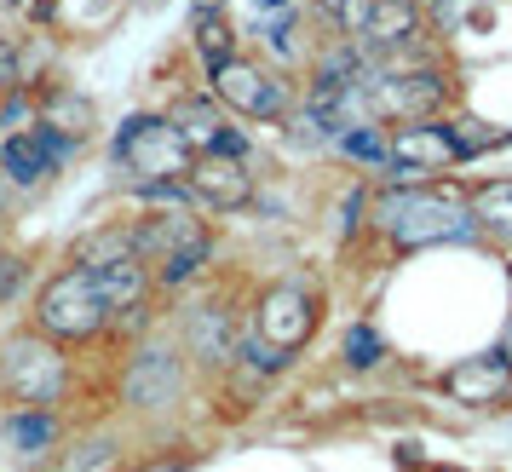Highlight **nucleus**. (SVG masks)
I'll return each instance as SVG.
<instances>
[{
  "label": "nucleus",
  "instance_id": "1",
  "mask_svg": "<svg viewBox=\"0 0 512 472\" xmlns=\"http://www.w3.org/2000/svg\"><path fill=\"white\" fill-rule=\"evenodd\" d=\"M369 225L392 254L420 248H449V242H478L472 219V185L443 179H386V190L369 196Z\"/></svg>",
  "mask_w": 512,
  "mask_h": 472
},
{
  "label": "nucleus",
  "instance_id": "2",
  "mask_svg": "<svg viewBox=\"0 0 512 472\" xmlns=\"http://www.w3.org/2000/svg\"><path fill=\"white\" fill-rule=\"evenodd\" d=\"M75 357L64 340L29 329H12L0 340V403L6 409H64L75 392Z\"/></svg>",
  "mask_w": 512,
  "mask_h": 472
},
{
  "label": "nucleus",
  "instance_id": "3",
  "mask_svg": "<svg viewBox=\"0 0 512 472\" xmlns=\"http://www.w3.org/2000/svg\"><path fill=\"white\" fill-rule=\"evenodd\" d=\"M190 380H196V369H190L185 346H179V334H144V340H133V346H121L116 357V403L127 409V415H173L179 403H185Z\"/></svg>",
  "mask_w": 512,
  "mask_h": 472
},
{
  "label": "nucleus",
  "instance_id": "4",
  "mask_svg": "<svg viewBox=\"0 0 512 472\" xmlns=\"http://www.w3.org/2000/svg\"><path fill=\"white\" fill-rule=\"evenodd\" d=\"M29 323L52 340H64V346H110V323H116V311L104 300V288L87 265H58L41 294H35V306H29Z\"/></svg>",
  "mask_w": 512,
  "mask_h": 472
},
{
  "label": "nucleus",
  "instance_id": "5",
  "mask_svg": "<svg viewBox=\"0 0 512 472\" xmlns=\"http://www.w3.org/2000/svg\"><path fill=\"white\" fill-rule=\"evenodd\" d=\"M363 110L374 127H403V121H432L455 110V64H415V70H374L363 64Z\"/></svg>",
  "mask_w": 512,
  "mask_h": 472
},
{
  "label": "nucleus",
  "instance_id": "6",
  "mask_svg": "<svg viewBox=\"0 0 512 472\" xmlns=\"http://www.w3.org/2000/svg\"><path fill=\"white\" fill-rule=\"evenodd\" d=\"M202 81H208V93L219 98L236 121H248V127H282V121L294 116V104H300V75L277 70V64L259 58L254 47H242L236 58H225V64L208 70Z\"/></svg>",
  "mask_w": 512,
  "mask_h": 472
},
{
  "label": "nucleus",
  "instance_id": "7",
  "mask_svg": "<svg viewBox=\"0 0 512 472\" xmlns=\"http://www.w3.org/2000/svg\"><path fill=\"white\" fill-rule=\"evenodd\" d=\"M190 162H196V150L190 139L179 133V121L156 116V110H144V116H127L116 127V139H110V167L121 173V185L127 190H144V185H173V179H185Z\"/></svg>",
  "mask_w": 512,
  "mask_h": 472
},
{
  "label": "nucleus",
  "instance_id": "8",
  "mask_svg": "<svg viewBox=\"0 0 512 472\" xmlns=\"http://www.w3.org/2000/svg\"><path fill=\"white\" fill-rule=\"evenodd\" d=\"M173 334L185 346L190 369L202 380H219L236 363V346H242V306L225 288H202V294H190L185 306H179Z\"/></svg>",
  "mask_w": 512,
  "mask_h": 472
},
{
  "label": "nucleus",
  "instance_id": "9",
  "mask_svg": "<svg viewBox=\"0 0 512 472\" xmlns=\"http://www.w3.org/2000/svg\"><path fill=\"white\" fill-rule=\"evenodd\" d=\"M242 323L265 340V346H277L282 357H300L311 340H317V323H323V288L305 283V277H282V283L259 288L248 311H242Z\"/></svg>",
  "mask_w": 512,
  "mask_h": 472
},
{
  "label": "nucleus",
  "instance_id": "10",
  "mask_svg": "<svg viewBox=\"0 0 512 472\" xmlns=\"http://www.w3.org/2000/svg\"><path fill=\"white\" fill-rule=\"evenodd\" d=\"M386 150H392L386 179H443L461 162H472V150L461 139V121H449V116L386 127Z\"/></svg>",
  "mask_w": 512,
  "mask_h": 472
},
{
  "label": "nucleus",
  "instance_id": "11",
  "mask_svg": "<svg viewBox=\"0 0 512 472\" xmlns=\"http://www.w3.org/2000/svg\"><path fill=\"white\" fill-rule=\"evenodd\" d=\"M185 190L190 202L202 213H248L259 202V173L248 156H225V150H202L185 173Z\"/></svg>",
  "mask_w": 512,
  "mask_h": 472
},
{
  "label": "nucleus",
  "instance_id": "12",
  "mask_svg": "<svg viewBox=\"0 0 512 472\" xmlns=\"http://www.w3.org/2000/svg\"><path fill=\"white\" fill-rule=\"evenodd\" d=\"M167 116L179 121V133L190 139L196 156H202V150H225V156H248V162H254V144L242 133V121H236L208 87H202V93H179L167 104Z\"/></svg>",
  "mask_w": 512,
  "mask_h": 472
},
{
  "label": "nucleus",
  "instance_id": "13",
  "mask_svg": "<svg viewBox=\"0 0 512 472\" xmlns=\"http://www.w3.org/2000/svg\"><path fill=\"white\" fill-rule=\"evenodd\" d=\"M70 156H75V144H64L58 133H47L41 121H35V127H18V133H6V144H0V167L18 179L24 196L58 185V173L70 167Z\"/></svg>",
  "mask_w": 512,
  "mask_h": 472
},
{
  "label": "nucleus",
  "instance_id": "14",
  "mask_svg": "<svg viewBox=\"0 0 512 472\" xmlns=\"http://www.w3.org/2000/svg\"><path fill=\"white\" fill-rule=\"evenodd\" d=\"M426 29H432L426 0H363L340 35H351L363 52H386V47H403V41L426 35Z\"/></svg>",
  "mask_w": 512,
  "mask_h": 472
},
{
  "label": "nucleus",
  "instance_id": "15",
  "mask_svg": "<svg viewBox=\"0 0 512 472\" xmlns=\"http://www.w3.org/2000/svg\"><path fill=\"white\" fill-rule=\"evenodd\" d=\"M438 392L461 409H507L512 392V363L501 352H478V357H455L438 375Z\"/></svg>",
  "mask_w": 512,
  "mask_h": 472
},
{
  "label": "nucleus",
  "instance_id": "16",
  "mask_svg": "<svg viewBox=\"0 0 512 472\" xmlns=\"http://www.w3.org/2000/svg\"><path fill=\"white\" fill-rule=\"evenodd\" d=\"M35 121L47 127V133H58L64 144H93L98 139V104L87 87H75V81H58V75H47L41 87H35Z\"/></svg>",
  "mask_w": 512,
  "mask_h": 472
},
{
  "label": "nucleus",
  "instance_id": "17",
  "mask_svg": "<svg viewBox=\"0 0 512 472\" xmlns=\"http://www.w3.org/2000/svg\"><path fill=\"white\" fill-rule=\"evenodd\" d=\"M0 438L18 461H52L64 449V409H6L0 403Z\"/></svg>",
  "mask_w": 512,
  "mask_h": 472
},
{
  "label": "nucleus",
  "instance_id": "18",
  "mask_svg": "<svg viewBox=\"0 0 512 472\" xmlns=\"http://www.w3.org/2000/svg\"><path fill=\"white\" fill-rule=\"evenodd\" d=\"M242 47H248V35H242V24H236L231 6H213V12H190V52H196L202 75L219 70V64H225V58H236Z\"/></svg>",
  "mask_w": 512,
  "mask_h": 472
},
{
  "label": "nucleus",
  "instance_id": "19",
  "mask_svg": "<svg viewBox=\"0 0 512 472\" xmlns=\"http://www.w3.org/2000/svg\"><path fill=\"white\" fill-rule=\"evenodd\" d=\"M208 265H213V231L202 225V231L185 236L179 248H167L150 271H156V288H162V294H179V288L202 283V277H208Z\"/></svg>",
  "mask_w": 512,
  "mask_h": 472
},
{
  "label": "nucleus",
  "instance_id": "20",
  "mask_svg": "<svg viewBox=\"0 0 512 472\" xmlns=\"http://www.w3.org/2000/svg\"><path fill=\"white\" fill-rule=\"evenodd\" d=\"M127 254H139V231H133V219H110V225H98V231L75 236L64 260H70V265H87V271H98V265L127 260ZM139 260H144V254H139Z\"/></svg>",
  "mask_w": 512,
  "mask_h": 472
},
{
  "label": "nucleus",
  "instance_id": "21",
  "mask_svg": "<svg viewBox=\"0 0 512 472\" xmlns=\"http://www.w3.org/2000/svg\"><path fill=\"white\" fill-rule=\"evenodd\" d=\"M472 219H478V242L512 248V179L472 185Z\"/></svg>",
  "mask_w": 512,
  "mask_h": 472
},
{
  "label": "nucleus",
  "instance_id": "22",
  "mask_svg": "<svg viewBox=\"0 0 512 472\" xmlns=\"http://www.w3.org/2000/svg\"><path fill=\"white\" fill-rule=\"evenodd\" d=\"M133 0H58V24L52 35H104V29L121 24Z\"/></svg>",
  "mask_w": 512,
  "mask_h": 472
},
{
  "label": "nucleus",
  "instance_id": "23",
  "mask_svg": "<svg viewBox=\"0 0 512 472\" xmlns=\"http://www.w3.org/2000/svg\"><path fill=\"white\" fill-rule=\"evenodd\" d=\"M334 150L346 156V162H357V167H374V173H386L392 167V150H386V127H346L340 139H334Z\"/></svg>",
  "mask_w": 512,
  "mask_h": 472
},
{
  "label": "nucleus",
  "instance_id": "24",
  "mask_svg": "<svg viewBox=\"0 0 512 472\" xmlns=\"http://www.w3.org/2000/svg\"><path fill=\"white\" fill-rule=\"evenodd\" d=\"M340 357H346V369L369 375V369H380V363H386V340H380V329H374V323H351Z\"/></svg>",
  "mask_w": 512,
  "mask_h": 472
},
{
  "label": "nucleus",
  "instance_id": "25",
  "mask_svg": "<svg viewBox=\"0 0 512 472\" xmlns=\"http://www.w3.org/2000/svg\"><path fill=\"white\" fill-rule=\"evenodd\" d=\"M29 277H35V265H29V254H18V248H0V306L24 300Z\"/></svg>",
  "mask_w": 512,
  "mask_h": 472
},
{
  "label": "nucleus",
  "instance_id": "26",
  "mask_svg": "<svg viewBox=\"0 0 512 472\" xmlns=\"http://www.w3.org/2000/svg\"><path fill=\"white\" fill-rule=\"evenodd\" d=\"M110 455H116V438H93V444H81L75 455H64L58 472H93V467H104Z\"/></svg>",
  "mask_w": 512,
  "mask_h": 472
},
{
  "label": "nucleus",
  "instance_id": "27",
  "mask_svg": "<svg viewBox=\"0 0 512 472\" xmlns=\"http://www.w3.org/2000/svg\"><path fill=\"white\" fill-rule=\"evenodd\" d=\"M305 6H311V12H317L328 29H346V24H351V12H357L363 0H305Z\"/></svg>",
  "mask_w": 512,
  "mask_h": 472
},
{
  "label": "nucleus",
  "instance_id": "28",
  "mask_svg": "<svg viewBox=\"0 0 512 472\" xmlns=\"http://www.w3.org/2000/svg\"><path fill=\"white\" fill-rule=\"evenodd\" d=\"M18 202H24V190H18V179L0 167V219H12V213H18Z\"/></svg>",
  "mask_w": 512,
  "mask_h": 472
},
{
  "label": "nucleus",
  "instance_id": "29",
  "mask_svg": "<svg viewBox=\"0 0 512 472\" xmlns=\"http://www.w3.org/2000/svg\"><path fill=\"white\" fill-rule=\"evenodd\" d=\"M495 352L512 363V311H507V323H501V334H495Z\"/></svg>",
  "mask_w": 512,
  "mask_h": 472
},
{
  "label": "nucleus",
  "instance_id": "30",
  "mask_svg": "<svg viewBox=\"0 0 512 472\" xmlns=\"http://www.w3.org/2000/svg\"><path fill=\"white\" fill-rule=\"evenodd\" d=\"M213 6H231V0H190V12H213Z\"/></svg>",
  "mask_w": 512,
  "mask_h": 472
},
{
  "label": "nucleus",
  "instance_id": "31",
  "mask_svg": "<svg viewBox=\"0 0 512 472\" xmlns=\"http://www.w3.org/2000/svg\"><path fill=\"white\" fill-rule=\"evenodd\" d=\"M179 467H185V461H162V467H150V472H179Z\"/></svg>",
  "mask_w": 512,
  "mask_h": 472
},
{
  "label": "nucleus",
  "instance_id": "32",
  "mask_svg": "<svg viewBox=\"0 0 512 472\" xmlns=\"http://www.w3.org/2000/svg\"><path fill=\"white\" fill-rule=\"evenodd\" d=\"M507 294H512V248H507Z\"/></svg>",
  "mask_w": 512,
  "mask_h": 472
},
{
  "label": "nucleus",
  "instance_id": "33",
  "mask_svg": "<svg viewBox=\"0 0 512 472\" xmlns=\"http://www.w3.org/2000/svg\"><path fill=\"white\" fill-rule=\"evenodd\" d=\"M426 472H461V467H426Z\"/></svg>",
  "mask_w": 512,
  "mask_h": 472
},
{
  "label": "nucleus",
  "instance_id": "34",
  "mask_svg": "<svg viewBox=\"0 0 512 472\" xmlns=\"http://www.w3.org/2000/svg\"><path fill=\"white\" fill-rule=\"evenodd\" d=\"M6 6H24V0H6Z\"/></svg>",
  "mask_w": 512,
  "mask_h": 472
},
{
  "label": "nucleus",
  "instance_id": "35",
  "mask_svg": "<svg viewBox=\"0 0 512 472\" xmlns=\"http://www.w3.org/2000/svg\"><path fill=\"white\" fill-rule=\"evenodd\" d=\"M507 409H512V392H507Z\"/></svg>",
  "mask_w": 512,
  "mask_h": 472
},
{
  "label": "nucleus",
  "instance_id": "36",
  "mask_svg": "<svg viewBox=\"0 0 512 472\" xmlns=\"http://www.w3.org/2000/svg\"><path fill=\"white\" fill-rule=\"evenodd\" d=\"M426 6H432V0H426Z\"/></svg>",
  "mask_w": 512,
  "mask_h": 472
}]
</instances>
